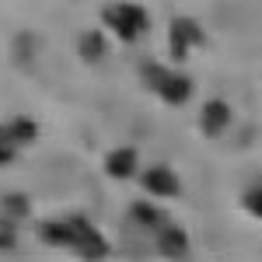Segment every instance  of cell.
<instances>
[{"mask_svg":"<svg viewBox=\"0 0 262 262\" xmlns=\"http://www.w3.org/2000/svg\"><path fill=\"white\" fill-rule=\"evenodd\" d=\"M143 81L150 84L164 101H171V105H179V101H185L192 95V81H189V77L171 74V70H164V67H154V63L143 67Z\"/></svg>","mask_w":262,"mask_h":262,"instance_id":"1","label":"cell"},{"mask_svg":"<svg viewBox=\"0 0 262 262\" xmlns=\"http://www.w3.org/2000/svg\"><path fill=\"white\" fill-rule=\"evenodd\" d=\"M105 21H108L126 42L137 39L143 28H147V14H143V7H137V4H116V7H105Z\"/></svg>","mask_w":262,"mask_h":262,"instance_id":"2","label":"cell"},{"mask_svg":"<svg viewBox=\"0 0 262 262\" xmlns=\"http://www.w3.org/2000/svg\"><path fill=\"white\" fill-rule=\"evenodd\" d=\"M67 224H70V248L81 252L84 259H101V255L108 252L95 227H88L84 221H67Z\"/></svg>","mask_w":262,"mask_h":262,"instance_id":"3","label":"cell"},{"mask_svg":"<svg viewBox=\"0 0 262 262\" xmlns=\"http://www.w3.org/2000/svg\"><path fill=\"white\" fill-rule=\"evenodd\" d=\"M143 189L154 192V196H175V192H179V179H175V171H168V168H150V171L143 175Z\"/></svg>","mask_w":262,"mask_h":262,"instance_id":"4","label":"cell"},{"mask_svg":"<svg viewBox=\"0 0 262 262\" xmlns=\"http://www.w3.org/2000/svg\"><path fill=\"white\" fill-rule=\"evenodd\" d=\"M231 122V108L224 105L221 98H213V101H206V108H203V129L206 133H224V126Z\"/></svg>","mask_w":262,"mask_h":262,"instance_id":"5","label":"cell"},{"mask_svg":"<svg viewBox=\"0 0 262 262\" xmlns=\"http://www.w3.org/2000/svg\"><path fill=\"white\" fill-rule=\"evenodd\" d=\"M185 248H189L185 231H179V227H161V234H158V252H161V255L179 259V255H185Z\"/></svg>","mask_w":262,"mask_h":262,"instance_id":"6","label":"cell"},{"mask_svg":"<svg viewBox=\"0 0 262 262\" xmlns=\"http://www.w3.org/2000/svg\"><path fill=\"white\" fill-rule=\"evenodd\" d=\"M185 39L200 42V28H196L192 21H185V18H175L171 21V53H175V56H185V49H189Z\"/></svg>","mask_w":262,"mask_h":262,"instance_id":"7","label":"cell"},{"mask_svg":"<svg viewBox=\"0 0 262 262\" xmlns=\"http://www.w3.org/2000/svg\"><path fill=\"white\" fill-rule=\"evenodd\" d=\"M137 171V154L126 147V150H112L108 154V175H116V179H126V175H133Z\"/></svg>","mask_w":262,"mask_h":262,"instance_id":"8","label":"cell"},{"mask_svg":"<svg viewBox=\"0 0 262 262\" xmlns=\"http://www.w3.org/2000/svg\"><path fill=\"white\" fill-rule=\"evenodd\" d=\"M81 56H84V60H91V63L105 56V39H101L98 32H88V35L81 39Z\"/></svg>","mask_w":262,"mask_h":262,"instance_id":"9","label":"cell"},{"mask_svg":"<svg viewBox=\"0 0 262 262\" xmlns=\"http://www.w3.org/2000/svg\"><path fill=\"white\" fill-rule=\"evenodd\" d=\"M7 129H11L14 143H18V140H32V137H35V122H32V119H14Z\"/></svg>","mask_w":262,"mask_h":262,"instance_id":"10","label":"cell"},{"mask_svg":"<svg viewBox=\"0 0 262 262\" xmlns=\"http://www.w3.org/2000/svg\"><path fill=\"white\" fill-rule=\"evenodd\" d=\"M14 137H11V129L7 126H0V164H7L11 158H14Z\"/></svg>","mask_w":262,"mask_h":262,"instance_id":"11","label":"cell"},{"mask_svg":"<svg viewBox=\"0 0 262 262\" xmlns=\"http://www.w3.org/2000/svg\"><path fill=\"white\" fill-rule=\"evenodd\" d=\"M245 206H248V210H252L255 217H262V179L255 182V185H252L248 192H245Z\"/></svg>","mask_w":262,"mask_h":262,"instance_id":"12","label":"cell"},{"mask_svg":"<svg viewBox=\"0 0 262 262\" xmlns=\"http://www.w3.org/2000/svg\"><path fill=\"white\" fill-rule=\"evenodd\" d=\"M133 217L140 224H161V213L154 206H147V203H133Z\"/></svg>","mask_w":262,"mask_h":262,"instance_id":"13","label":"cell"},{"mask_svg":"<svg viewBox=\"0 0 262 262\" xmlns=\"http://www.w3.org/2000/svg\"><path fill=\"white\" fill-rule=\"evenodd\" d=\"M4 210H7L11 217H25V213H28V200H25V196H11V192H7V196H4Z\"/></svg>","mask_w":262,"mask_h":262,"instance_id":"14","label":"cell"},{"mask_svg":"<svg viewBox=\"0 0 262 262\" xmlns=\"http://www.w3.org/2000/svg\"><path fill=\"white\" fill-rule=\"evenodd\" d=\"M14 242H18L14 224L7 221V217H0V248H14Z\"/></svg>","mask_w":262,"mask_h":262,"instance_id":"15","label":"cell"}]
</instances>
